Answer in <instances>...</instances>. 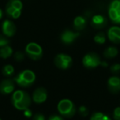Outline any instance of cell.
Listing matches in <instances>:
<instances>
[{
	"mask_svg": "<svg viewBox=\"0 0 120 120\" xmlns=\"http://www.w3.org/2000/svg\"><path fill=\"white\" fill-rule=\"evenodd\" d=\"M11 101L14 108L23 111L30 107L31 104V97L25 90H17L12 94Z\"/></svg>",
	"mask_w": 120,
	"mask_h": 120,
	"instance_id": "6da1fadb",
	"label": "cell"
},
{
	"mask_svg": "<svg viewBox=\"0 0 120 120\" xmlns=\"http://www.w3.org/2000/svg\"><path fill=\"white\" fill-rule=\"evenodd\" d=\"M35 74L33 71L29 70H23L22 72H19L15 77H14V82L21 87H29L31 86L35 82Z\"/></svg>",
	"mask_w": 120,
	"mask_h": 120,
	"instance_id": "7a4b0ae2",
	"label": "cell"
},
{
	"mask_svg": "<svg viewBox=\"0 0 120 120\" xmlns=\"http://www.w3.org/2000/svg\"><path fill=\"white\" fill-rule=\"evenodd\" d=\"M57 109L59 114L64 118H70L76 114L77 109L74 103L68 99H63L58 103Z\"/></svg>",
	"mask_w": 120,
	"mask_h": 120,
	"instance_id": "3957f363",
	"label": "cell"
},
{
	"mask_svg": "<svg viewBox=\"0 0 120 120\" xmlns=\"http://www.w3.org/2000/svg\"><path fill=\"white\" fill-rule=\"evenodd\" d=\"M23 4L21 0H9L5 8L8 17L12 19H17L22 15Z\"/></svg>",
	"mask_w": 120,
	"mask_h": 120,
	"instance_id": "277c9868",
	"label": "cell"
},
{
	"mask_svg": "<svg viewBox=\"0 0 120 120\" xmlns=\"http://www.w3.org/2000/svg\"><path fill=\"white\" fill-rule=\"evenodd\" d=\"M25 53L30 59L39 60L43 56V49L40 45L35 42L27 44L25 48Z\"/></svg>",
	"mask_w": 120,
	"mask_h": 120,
	"instance_id": "5b68a950",
	"label": "cell"
},
{
	"mask_svg": "<svg viewBox=\"0 0 120 120\" xmlns=\"http://www.w3.org/2000/svg\"><path fill=\"white\" fill-rule=\"evenodd\" d=\"M82 64L86 68L94 69L101 64L100 57L99 56L98 53L94 52L88 53L82 58Z\"/></svg>",
	"mask_w": 120,
	"mask_h": 120,
	"instance_id": "8992f818",
	"label": "cell"
},
{
	"mask_svg": "<svg viewBox=\"0 0 120 120\" xmlns=\"http://www.w3.org/2000/svg\"><path fill=\"white\" fill-rule=\"evenodd\" d=\"M55 66L61 70H67L72 65V58L66 53H58L53 59Z\"/></svg>",
	"mask_w": 120,
	"mask_h": 120,
	"instance_id": "52a82bcc",
	"label": "cell"
},
{
	"mask_svg": "<svg viewBox=\"0 0 120 120\" xmlns=\"http://www.w3.org/2000/svg\"><path fill=\"white\" fill-rule=\"evenodd\" d=\"M108 15L114 24H120V0H113L110 3Z\"/></svg>",
	"mask_w": 120,
	"mask_h": 120,
	"instance_id": "ba28073f",
	"label": "cell"
},
{
	"mask_svg": "<svg viewBox=\"0 0 120 120\" xmlns=\"http://www.w3.org/2000/svg\"><path fill=\"white\" fill-rule=\"evenodd\" d=\"M15 91V82L10 78L4 79L0 82V93L4 95H10Z\"/></svg>",
	"mask_w": 120,
	"mask_h": 120,
	"instance_id": "9c48e42d",
	"label": "cell"
},
{
	"mask_svg": "<svg viewBox=\"0 0 120 120\" xmlns=\"http://www.w3.org/2000/svg\"><path fill=\"white\" fill-rule=\"evenodd\" d=\"M48 98V91L45 87H38L33 91L32 100L36 104L45 103Z\"/></svg>",
	"mask_w": 120,
	"mask_h": 120,
	"instance_id": "30bf717a",
	"label": "cell"
},
{
	"mask_svg": "<svg viewBox=\"0 0 120 120\" xmlns=\"http://www.w3.org/2000/svg\"><path fill=\"white\" fill-rule=\"evenodd\" d=\"M2 31L5 36L12 37L16 34L17 27L12 21L7 19L2 23Z\"/></svg>",
	"mask_w": 120,
	"mask_h": 120,
	"instance_id": "8fae6325",
	"label": "cell"
},
{
	"mask_svg": "<svg viewBox=\"0 0 120 120\" xmlns=\"http://www.w3.org/2000/svg\"><path fill=\"white\" fill-rule=\"evenodd\" d=\"M80 35V33L77 31H72L71 30H65L60 35V39L64 45H71L72 44L77 37Z\"/></svg>",
	"mask_w": 120,
	"mask_h": 120,
	"instance_id": "7c38bea8",
	"label": "cell"
},
{
	"mask_svg": "<svg viewBox=\"0 0 120 120\" xmlns=\"http://www.w3.org/2000/svg\"><path fill=\"white\" fill-rule=\"evenodd\" d=\"M107 23H108L107 18L101 14H96L93 16V17L91 18V22H90L91 26L96 30L105 27L107 26Z\"/></svg>",
	"mask_w": 120,
	"mask_h": 120,
	"instance_id": "4fadbf2b",
	"label": "cell"
},
{
	"mask_svg": "<svg viewBox=\"0 0 120 120\" xmlns=\"http://www.w3.org/2000/svg\"><path fill=\"white\" fill-rule=\"evenodd\" d=\"M108 88L111 93L117 94L120 92V78L118 76H112L109 78L108 82Z\"/></svg>",
	"mask_w": 120,
	"mask_h": 120,
	"instance_id": "5bb4252c",
	"label": "cell"
},
{
	"mask_svg": "<svg viewBox=\"0 0 120 120\" xmlns=\"http://www.w3.org/2000/svg\"><path fill=\"white\" fill-rule=\"evenodd\" d=\"M109 40L113 44H120V27L112 26L107 31Z\"/></svg>",
	"mask_w": 120,
	"mask_h": 120,
	"instance_id": "9a60e30c",
	"label": "cell"
},
{
	"mask_svg": "<svg viewBox=\"0 0 120 120\" xmlns=\"http://www.w3.org/2000/svg\"><path fill=\"white\" fill-rule=\"evenodd\" d=\"M87 25V20L83 16H77L73 21V27L76 30H82Z\"/></svg>",
	"mask_w": 120,
	"mask_h": 120,
	"instance_id": "2e32d148",
	"label": "cell"
},
{
	"mask_svg": "<svg viewBox=\"0 0 120 120\" xmlns=\"http://www.w3.org/2000/svg\"><path fill=\"white\" fill-rule=\"evenodd\" d=\"M118 50L115 46H109L104 51V56L107 58H113L118 55Z\"/></svg>",
	"mask_w": 120,
	"mask_h": 120,
	"instance_id": "e0dca14e",
	"label": "cell"
},
{
	"mask_svg": "<svg viewBox=\"0 0 120 120\" xmlns=\"http://www.w3.org/2000/svg\"><path fill=\"white\" fill-rule=\"evenodd\" d=\"M13 53L12 48L9 45H6L2 48H0V58L6 59V58L11 57Z\"/></svg>",
	"mask_w": 120,
	"mask_h": 120,
	"instance_id": "ac0fdd59",
	"label": "cell"
},
{
	"mask_svg": "<svg viewBox=\"0 0 120 120\" xmlns=\"http://www.w3.org/2000/svg\"><path fill=\"white\" fill-rule=\"evenodd\" d=\"M90 120H112L109 115L102 112H95L90 116Z\"/></svg>",
	"mask_w": 120,
	"mask_h": 120,
	"instance_id": "d6986e66",
	"label": "cell"
},
{
	"mask_svg": "<svg viewBox=\"0 0 120 120\" xmlns=\"http://www.w3.org/2000/svg\"><path fill=\"white\" fill-rule=\"evenodd\" d=\"M2 74L4 77H12L14 74V68L11 64H7V65L4 66L2 68Z\"/></svg>",
	"mask_w": 120,
	"mask_h": 120,
	"instance_id": "ffe728a7",
	"label": "cell"
},
{
	"mask_svg": "<svg viewBox=\"0 0 120 120\" xmlns=\"http://www.w3.org/2000/svg\"><path fill=\"white\" fill-rule=\"evenodd\" d=\"M94 40L96 44L99 45H103L105 44V40H106V35H105V32H99L94 37Z\"/></svg>",
	"mask_w": 120,
	"mask_h": 120,
	"instance_id": "44dd1931",
	"label": "cell"
},
{
	"mask_svg": "<svg viewBox=\"0 0 120 120\" xmlns=\"http://www.w3.org/2000/svg\"><path fill=\"white\" fill-rule=\"evenodd\" d=\"M110 72L114 76H117L120 73V64H113L110 66Z\"/></svg>",
	"mask_w": 120,
	"mask_h": 120,
	"instance_id": "7402d4cb",
	"label": "cell"
},
{
	"mask_svg": "<svg viewBox=\"0 0 120 120\" xmlns=\"http://www.w3.org/2000/svg\"><path fill=\"white\" fill-rule=\"evenodd\" d=\"M25 55H26V53H24L23 52L17 51L14 53L13 58H14V59H15V61H17V62H22V61L24 60V58H25Z\"/></svg>",
	"mask_w": 120,
	"mask_h": 120,
	"instance_id": "603a6c76",
	"label": "cell"
},
{
	"mask_svg": "<svg viewBox=\"0 0 120 120\" xmlns=\"http://www.w3.org/2000/svg\"><path fill=\"white\" fill-rule=\"evenodd\" d=\"M9 45V40L8 39L7 36L3 35H0V48H2L4 46Z\"/></svg>",
	"mask_w": 120,
	"mask_h": 120,
	"instance_id": "cb8c5ba5",
	"label": "cell"
},
{
	"mask_svg": "<svg viewBox=\"0 0 120 120\" xmlns=\"http://www.w3.org/2000/svg\"><path fill=\"white\" fill-rule=\"evenodd\" d=\"M78 112H79V114L81 115V116L82 117H86L88 115V109L86 108V106H84V105H82V106H80L78 108Z\"/></svg>",
	"mask_w": 120,
	"mask_h": 120,
	"instance_id": "d4e9b609",
	"label": "cell"
},
{
	"mask_svg": "<svg viewBox=\"0 0 120 120\" xmlns=\"http://www.w3.org/2000/svg\"><path fill=\"white\" fill-rule=\"evenodd\" d=\"M113 118L114 120H120V107L114 109L113 113Z\"/></svg>",
	"mask_w": 120,
	"mask_h": 120,
	"instance_id": "484cf974",
	"label": "cell"
},
{
	"mask_svg": "<svg viewBox=\"0 0 120 120\" xmlns=\"http://www.w3.org/2000/svg\"><path fill=\"white\" fill-rule=\"evenodd\" d=\"M32 120H46L45 116L41 113H37L32 116Z\"/></svg>",
	"mask_w": 120,
	"mask_h": 120,
	"instance_id": "4316f807",
	"label": "cell"
},
{
	"mask_svg": "<svg viewBox=\"0 0 120 120\" xmlns=\"http://www.w3.org/2000/svg\"><path fill=\"white\" fill-rule=\"evenodd\" d=\"M48 120H64V118L61 116V115L54 113V114L50 115V116L49 117Z\"/></svg>",
	"mask_w": 120,
	"mask_h": 120,
	"instance_id": "83f0119b",
	"label": "cell"
},
{
	"mask_svg": "<svg viewBox=\"0 0 120 120\" xmlns=\"http://www.w3.org/2000/svg\"><path fill=\"white\" fill-rule=\"evenodd\" d=\"M24 112V116L26 117V118H31L33 116V113H32L31 109H30L29 108L26 109L25 110H23Z\"/></svg>",
	"mask_w": 120,
	"mask_h": 120,
	"instance_id": "f1b7e54d",
	"label": "cell"
},
{
	"mask_svg": "<svg viewBox=\"0 0 120 120\" xmlns=\"http://www.w3.org/2000/svg\"><path fill=\"white\" fill-rule=\"evenodd\" d=\"M3 17H4V12H3L2 9L0 8V20L3 18Z\"/></svg>",
	"mask_w": 120,
	"mask_h": 120,
	"instance_id": "f546056e",
	"label": "cell"
},
{
	"mask_svg": "<svg viewBox=\"0 0 120 120\" xmlns=\"http://www.w3.org/2000/svg\"><path fill=\"white\" fill-rule=\"evenodd\" d=\"M0 120H2V119H1V118H0Z\"/></svg>",
	"mask_w": 120,
	"mask_h": 120,
	"instance_id": "4dcf8cb0",
	"label": "cell"
}]
</instances>
